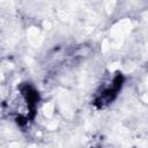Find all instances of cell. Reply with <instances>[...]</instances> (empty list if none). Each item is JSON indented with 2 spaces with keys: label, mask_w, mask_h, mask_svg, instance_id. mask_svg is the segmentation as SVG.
<instances>
[{
  "label": "cell",
  "mask_w": 148,
  "mask_h": 148,
  "mask_svg": "<svg viewBox=\"0 0 148 148\" xmlns=\"http://www.w3.org/2000/svg\"><path fill=\"white\" fill-rule=\"evenodd\" d=\"M131 29V22L127 21V20H124L121 22H119L118 24H116L111 31L112 34V39L113 42H116L117 44L119 42H121V39L125 37V35L130 31Z\"/></svg>",
  "instance_id": "6da1fadb"
},
{
  "label": "cell",
  "mask_w": 148,
  "mask_h": 148,
  "mask_svg": "<svg viewBox=\"0 0 148 148\" xmlns=\"http://www.w3.org/2000/svg\"><path fill=\"white\" fill-rule=\"evenodd\" d=\"M28 39L32 45H39V43L42 42V36L40 32L36 29V28H31L28 31Z\"/></svg>",
  "instance_id": "7a4b0ae2"
},
{
  "label": "cell",
  "mask_w": 148,
  "mask_h": 148,
  "mask_svg": "<svg viewBox=\"0 0 148 148\" xmlns=\"http://www.w3.org/2000/svg\"><path fill=\"white\" fill-rule=\"evenodd\" d=\"M43 111H44V114H45L46 117H50V116L52 114V111H53V104H52V103L45 104L44 108H43Z\"/></svg>",
  "instance_id": "3957f363"
},
{
  "label": "cell",
  "mask_w": 148,
  "mask_h": 148,
  "mask_svg": "<svg viewBox=\"0 0 148 148\" xmlns=\"http://www.w3.org/2000/svg\"><path fill=\"white\" fill-rule=\"evenodd\" d=\"M105 6H106V9L108 10H112V8H113V6H114V2H106L105 3Z\"/></svg>",
  "instance_id": "277c9868"
},
{
  "label": "cell",
  "mask_w": 148,
  "mask_h": 148,
  "mask_svg": "<svg viewBox=\"0 0 148 148\" xmlns=\"http://www.w3.org/2000/svg\"><path fill=\"white\" fill-rule=\"evenodd\" d=\"M143 101H145V102H148V94H146V95L143 96Z\"/></svg>",
  "instance_id": "5b68a950"
},
{
  "label": "cell",
  "mask_w": 148,
  "mask_h": 148,
  "mask_svg": "<svg viewBox=\"0 0 148 148\" xmlns=\"http://www.w3.org/2000/svg\"><path fill=\"white\" fill-rule=\"evenodd\" d=\"M147 86H148V76H147Z\"/></svg>",
  "instance_id": "8992f818"
},
{
  "label": "cell",
  "mask_w": 148,
  "mask_h": 148,
  "mask_svg": "<svg viewBox=\"0 0 148 148\" xmlns=\"http://www.w3.org/2000/svg\"><path fill=\"white\" fill-rule=\"evenodd\" d=\"M147 52H148V44H147Z\"/></svg>",
  "instance_id": "52a82bcc"
},
{
  "label": "cell",
  "mask_w": 148,
  "mask_h": 148,
  "mask_svg": "<svg viewBox=\"0 0 148 148\" xmlns=\"http://www.w3.org/2000/svg\"><path fill=\"white\" fill-rule=\"evenodd\" d=\"M31 148H36V147H31Z\"/></svg>",
  "instance_id": "ba28073f"
}]
</instances>
